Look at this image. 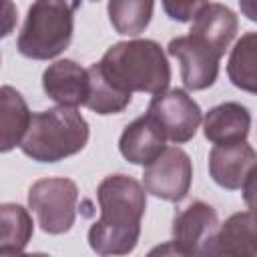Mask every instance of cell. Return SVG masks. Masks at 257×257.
Returning <instances> with one entry per match:
<instances>
[{
  "label": "cell",
  "mask_w": 257,
  "mask_h": 257,
  "mask_svg": "<svg viewBox=\"0 0 257 257\" xmlns=\"http://www.w3.org/2000/svg\"><path fill=\"white\" fill-rule=\"evenodd\" d=\"M76 183L64 177L40 179L28 191V205L36 213L40 229L48 235L70 231L76 217Z\"/></svg>",
  "instance_id": "obj_5"
},
{
  "label": "cell",
  "mask_w": 257,
  "mask_h": 257,
  "mask_svg": "<svg viewBox=\"0 0 257 257\" xmlns=\"http://www.w3.org/2000/svg\"><path fill=\"white\" fill-rule=\"evenodd\" d=\"M251 128V112L239 102L213 106L203 120V133L215 147L245 143Z\"/></svg>",
  "instance_id": "obj_15"
},
{
  "label": "cell",
  "mask_w": 257,
  "mask_h": 257,
  "mask_svg": "<svg viewBox=\"0 0 257 257\" xmlns=\"http://www.w3.org/2000/svg\"><path fill=\"white\" fill-rule=\"evenodd\" d=\"M237 16L231 8L219 2H203L193 16L191 36L209 46L219 58L225 54L237 34Z\"/></svg>",
  "instance_id": "obj_12"
},
{
  "label": "cell",
  "mask_w": 257,
  "mask_h": 257,
  "mask_svg": "<svg viewBox=\"0 0 257 257\" xmlns=\"http://www.w3.org/2000/svg\"><path fill=\"white\" fill-rule=\"evenodd\" d=\"M255 161V149L247 141L237 145L213 147L209 153V175L219 187L237 191L253 181Z\"/></svg>",
  "instance_id": "obj_9"
},
{
  "label": "cell",
  "mask_w": 257,
  "mask_h": 257,
  "mask_svg": "<svg viewBox=\"0 0 257 257\" xmlns=\"http://www.w3.org/2000/svg\"><path fill=\"white\" fill-rule=\"evenodd\" d=\"M193 181V163L179 147H167L143 173V189L157 199L179 203Z\"/></svg>",
  "instance_id": "obj_7"
},
{
  "label": "cell",
  "mask_w": 257,
  "mask_h": 257,
  "mask_svg": "<svg viewBox=\"0 0 257 257\" xmlns=\"http://www.w3.org/2000/svg\"><path fill=\"white\" fill-rule=\"evenodd\" d=\"M165 141L167 139L157 122L149 114H143L124 126L118 139V151L128 163L147 167L167 149Z\"/></svg>",
  "instance_id": "obj_14"
},
{
  "label": "cell",
  "mask_w": 257,
  "mask_h": 257,
  "mask_svg": "<svg viewBox=\"0 0 257 257\" xmlns=\"http://www.w3.org/2000/svg\"><path fill=\"white\" fill-rule=\"evenodd\" d=\"M219 227V217L217 211L203 203V201H193L187 209H183L179 215L173 219V241L185 249L187 253L199 257L207 241L213 237V233Z\"/></svg>",
  "instance_id": "obj_13"
},
{
  "label": "cell",
  "mask_w": 257,
  "mask_h": 257,
  "mask_svg": "<svg viewBox=\"0 0 257 257\" xmlns=\"http://www.w3.org/2000/svg\"><path fill=\"white\" fill-rule=\"evenodd\" d=\"M153 8L151 0H112L106 6L112 28L126 36H137L149 26Z\"/></svg>",
  "instance_id": "obj_19"
},
{
  "label": "cell",
  "mask_w": 257,
  "mask_h": 257,
  "mask_svg": "<svg viewBox=\"0 0 257 257\" xmlns=\"http://www.w3.org/2000/svg\"><path fill=\"white\" fill-rule=\"evenodd\" d=\"M16 6L8 0H0V38H6L16 26Z\"/></svg>",
  "instance_id": "obj_22"
},
{
  "label": "cell",
  "mask_w": 257,
  "mask_h": 257,
  "mask_svg": "<svg viewBox=\"0 0 257 257\" xmlns=\"http://www.w3.org/2000/svg\"><path fill=\"white\" fill-rule=\"evenodd\" d=\"M88 70V78H90V90H88V98L84 102L86 108H90L96 114H116L122 112L128 102H131V94H124L116 88H112L98 72L96 64H92Z\"/></svg>",
  "instance_id": "obj_20"
},
{
  "label": "cell",
  "mask_w": 257,
  "mask_h": 257,
  "mask_svg": "<svg viewBox=\"0 0 257 257\" xmlns=\"http://www.w3.org/2000/svg\"><path fill=\"white\" fill-rule=\"evenodd\" d=\"M76 4L40 0L28 8L18 34V50L26 58L48 60L68 48L74 28Z\"/></svg>",
  "instance_id": "obj_4"
},
{
  "label": "cell",
  "mask_w": 257,
  "mask_h": 257,
  "mask_svg": "<svg viewBox=\"0 0 257 257\" xmlns=\"http://www.w3.org/2000/svg\"><path fill=\"white\" fill-rule=\"evenodd\" d=\"M30 116L24 96L14 86H0V153L20 147Z\"/></svg>",
  "instance_id": "obj_16"
},
{
  "label": "cell",
  "mask_w": 257,
  "mask_h": 257,
  "mask_svg": "<svg viewBox=\"0 0 257 257\" xmlns=\"http://www.w3.org/2000/svg\"><path fill=\"white\" fill-rule=\"evenodd\" d=\"M42 88L48 94V98L58 102V106L76 108L78 104H84L88 98V70L68 58L56 60L44 70Z\"/></svg>",
  "instance_id": "obj_11"
},
{
  "label": "cell",
  "mask_w": 257,
  "mask_h": 257,
  "mask_svg": "<svg viewBox=\"0 0 257 257\" xmlns=\"http://www.w3.org/2000/svg\"><path fill=\"white\" fill-rule=\"evenodd\" d=\"M100 76L124 94H161L171 82V66L165 50L155 40H124L112 44L98 62Z\"/></svg>",
  "instance_id": "obj_2"
},
{
  "label": "cell",
  "mask_w": 257,
  "mask_h": 257,
  "mask_svg": "<svg viewBox=\"0 0 257 257\" xmlns=\"http://www.w3.org/2000/svg\"><path fill=\"white\" fill-rule=\"evenodd\" d=\"M167 52L179 60L181 78L189 90L209 88L219 74V56L201 40L189 36H177L169 42Z\"/></svg>",
  "instance_id": "obj_8"
},
{
  "label": "cell",
  "mask_w": 257,
  "mask_h": 257,
  "mask_svg": "<svg viewBox=\"0 0 257 257\" xmlns=\"http://www.w3.org/2000/svg\"><path fill=\"white\" fill-rule=\"evenodd\" d=\"M147 257H195L191 253H187L185 249H181L175 241H169V243H161L157 247H153Z\"/></svg>",
  "instance_id": "obj_23"
},
{
  "label": "cell",
  "mask_w": 257,
  "mask_h": 257,
  "mask_svg": "<svg viewBox=\"0 0 257 257\" xmlns=\"http://www.w3.org/2000/svg\"><path fill=\"white\" fill-rule=\"evenodd\" d=\"M257 34L247 32L237 40L235 48L231 50L229 64H227V74L229 80L247 92L257 90Z\"/></svg>",
  "instance_id": "obj_17"
},
{
  "label": "cell",
  "mask_w": 257,
  "mask_h": 257,
  "mask_svg": "<svg viewBox=\"0 0 257 257\" xmlns=\"http://www.w3.org/2000/svg\"><path fill=\"white\" fill-rule=\"evenodd\" d=\"M100 219L88 229V245L100 257L128 255L141 235V219L147 209L143 185L126 175H110L96 189Z\"/></svg>",
  "instance_id": "obj_1"
},
{
  "label": "cell",
  "mask_w": 257,
  "mask_h": 257,
  "mask_svg": "<svg viewBox=\"0 0 257 257\" xmlns=\"http://www.w3.org/2000/svg\"><path fill=\"white\" fill-rule=\"evenodd\" d=\"M201 4L203 2H197V0H193V2H163V8L169 14V18L179 20V22H189V20H193V16L201 8Z\"/></svg>",
  "instance_id": "obj_21"
},
{
  "label": "cell",
  "mask_w": 257,
  "mask_h": 257,
  "mask_svg": "<svg viewBox=\"0 0 257 257\" xmlns=\"http://www.w3.org/2000/svg\"><path fill=\"white\" fill-rule=\"evenodd\" d=\"M0 257H50L46 253H24V251H16V249H2Z\"/></svg>",
  "instance_id": "obj_24"
},
{
  "label": "cell",
  "mask_w": 257,
  "mask_h": 257,
  "mask_svg": "<svg viewBox=\"0 0 257 257\" xmlns=\"http://www.w3.org/2000/svg\"><path fill=\"white\" fill-rule=\"evenodd\" d=\"M147 114L163 131L165 139L177 145L191 141L203 120L201 106L183 88H171L155 94L149 102Z\"/></svg>",
  "instance_id": "obj_6"
},
{
  "label": "cell",
  "mask_w": 257,
  "mask_h": 257,
  "mask_svg": "<svg viewBox=\"0 0 257 257\" xmlns=\"http://www.w3.org/2000/svg\"><path fill=\"white\" fill-rule=\"evenodd\" d=\"M34 225L30 213L16 203L0 205V251L16 249L22 251L32 239Z\"/></svg>",
  "instance_id": "obj_18"
},
{
  "label": "cell",
  "mask_w": 257,
  "mask_h": 257,
  "mask_svg": "<svg viewBox=\"0 0 257 257\" xmlns=\"http://www.w3.org/2000/svg\"><path fill=\"white\" fill-rule=\"evenodd\" d=\"M88 143L86 118L70 106H54L30 116L20 149L38 163H58L84 149Z\"/></svg>",
  "instance_id": "obj_3"
},
{
  "label": "cell",
  "mask_w": 257,
  "mask_h": 257,
  "mask_svg": "<svg viewBox=\"0 0 257 257\" xmlns=\"http://www.w3.org/2000/svg\"><path fill=\"white\" fill-rule=\"evenodd\" d=\"M255 217L253 211H241L217 227L199 257H255Z\"/></svg>",
  "instance_id": "obj_10"
}]
</instances>
